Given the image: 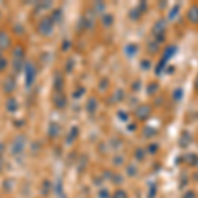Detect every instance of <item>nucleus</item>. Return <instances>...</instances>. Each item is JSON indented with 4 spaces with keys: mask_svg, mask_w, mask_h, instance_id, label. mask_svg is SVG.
Instances as JSON below:
<instances>
[{
    "mask_svg": "<svg viewBox=\"0 0 198 198\" xmlns=\"http://www.w3.org/2000/svg\"><path fill=\"white\" fill-rule=\"evenodd\" d=\"M24 145H25V139H24L23 136L16 137V139L13 140V143H12V147H11V152H12L13 155H18V153L23 152Z\"/></svg>",
    "mask_w": 198,
    "mask_h": 198,
    "instance_id": "nucleus-1",
    "label": "nucleus"
},
{
    "mask_svg": "<svg viewBox=\"0 0 198 198\" xmlns=\"http://www.w3.org/2000/svg\"><path fill=\"white\" fill-rule=\"evenodd\" d=\"M38 29H40V32H41V34H45V36L50 34V32H52V29H53V21H52V18L45 17L44 20H41Z\"/></svg>",
    "mask_w": 198,
    "mask_h": 198,
    "instance_id": "nucleus-2",
    "label": "nucleus"
},
{
    "mask_svg": "<svg viewBox=\"0 0 198 198\" xmlns=\"http://www.w3.org/2000/svg\"><path fill=\"white\" fill-rule=\"evenodd\" d=\"M36 78V67L32 63L26 66V84H32Z\"/></svg>",
    "mask_w": 198,
    "mask_h": 198,
    "instance_id": "nucleus-3",
    "label": "nucleus"
},
{
    "mask_svg": "<svg viewBox=\"0 0 198 198\" xmlns=\"http://www.w3.org/2000/svg\"><path fill=\"white\" fill-rule=\"evenodd\" d=\"M13 90H15V81H13V78H7V81L4 83V91L7 94H9Z\"/></svg>",
    "mask_w": 198,
    "mask_h": 198,
    "instance_id": "nucleus-4",
    "label": "nucleus"
},
{
    "mask_svg": "<svg viewBox=\"0 0 198 198\" xmlns=\"http://www.w3.org/2000/svg\"><path fill=\"white\" fill-rule=\"evenodd\" d=\"M53 102H54V104L57 106L58 108H63L65 107V104H66V99H65V97H62V95H57V97H54Z\"/></svg>",
    "mask_w": 198,
    "mask_h": 198,
    "instance_id": "nucleus-5",
    "label": "nucleus"
},
{
    "mask_svg": "<svg viewBox=\"0 0 198 198\" xmlns=\"http://www.w3.org/2000/svg\"><path fill=\"white\" fill-rule=\"evenodd\" d=\"M17 102H16L15 98H9V99L7 100V110L11 111V112H13V111L17 110Z\"/></svg>",
    "mask_w": 198,
    "mask_h": 198,
    "instance_id": "nucleus-6",
    "label": "nucleus"
},
{
    "mask_svg": "<svg viewBox=\"0 0 198 198\" xmlns=\"http://www.w3.org/2000/svg\"><path fill=\"white\" fill-rule=\"evenodd\" d=\"M8 45H9V38H8V36L5 33H0V46L1 48H8Z\"/></svg>",
    "mask_w": 198,
    "mask_h": 198,
    "instance_id": "nucleus-7",
    "label": "nucleus"
},
{
    "mask_svg": "<svg viewBox=\"0 0 198 198\" xmlns=\"http://www.w3.org/2000/svg\"><path fill=\"white\" fill-rule=\"evenodd\" d=\"M54 86H55V90H58V91H60V90L62 89V86H63V79H62V77H61L60 74H58V75H55Z\"/></svg>",
    "mask_w": 198,
    "mask_h": 198,
    "instance_id": "nucleus-8",
    "label": "nucleus"
},
{
    "mask_svg": "<svg viewBox=\"0 0 198 198\" xmlns=\"http://www.w3.org/2000/svg\"><path fill=\"white\" fill-rule=\"evenodd\" d=\"M95 108H97V102H95L94 98H90L89 102H87V111H89V112H92Z\"/></svg>",
    "mask_w": 198,
    "mask_h": 198,
    "instance_id": "nucleus-9",
    "label": "nucleus"
},
{
    "mask_svg": "<svg viewBox=\"0 0 198 198\" xmlns=\"http://www.w3.org/2000/svg\"><path fill=\"white\" fill-rule=\"evenodd\" d=\"M58 132H60V129H58V126L55 123H53L52 126H50V136H57Z\"/></svg>",
    "mask_w": 198,
    "mask_h": 198,
    "instance_id": "nucleus-10",
    "label": "nucleus"
},
{
    "mask_svg": "<svg viewBox=\"0 0 198 198\" xmlns=\"http://www.w3.org/2000/svg\"><path fill=\"white\" fill-rule=\"evenodd\" d=\"M114 198H127V195H126V193H124L123 190H119V192L115 193Z\"/></svg>",
    "mask_w": 198,
    "mask_h": 198,
    "instance_id": "nucleus-11",
    "label": "nucleus"
},
{
    "mask_svg": "<svg viewBox=\"0 0 198 198\" xmlns=\"http://www.w3.org/2000/svg\"><path fill=\"white\" fill-rule=\"evenodd\" d=\"M5 67H7V61L1 57V58H0V70H4Z\"/></svg>",
    "mask_w": 198,
    "mask_h": 198,
    "instance_id": "nucleus-12",
    "label": "nucleus"
},
{
    "mask_svg": "<svg viewBox=\"0 0 198 198\" xmlns=\"http://www.w3.org/2000/svg\"><path fill=\"white\" fill-rule=\"evenodd\" d=\"M3 150H4V145H3V144H0V155L3 153Z\"/></svg>",
    "mask_w": 198,
    "mask_h": 198,
    "instance_id": "nucleus-13",
    "label": "nucleus"
},
{
    "mask_svg": "<svg viewBox=\"0 0 198 198\" xmlns=\"http://www.w3.org/2000/svg\"><path fill=\"white\" fill-rule=\"evenodd\" d=\"M0 58H1V54H0Z\"/></svg>",
    "mask_w": 198,
    "mask_h": 198,
    "instance_id": "nucleus-14",
    "label": "nucleus"
}]
</instances>
